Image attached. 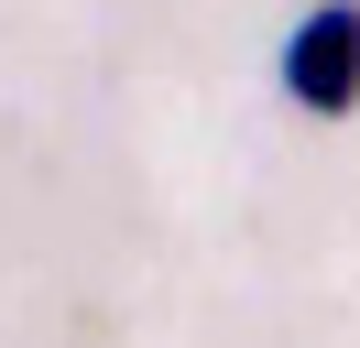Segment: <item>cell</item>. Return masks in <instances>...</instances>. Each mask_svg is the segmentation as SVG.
Here are the masks:
<instances>
[{"label":"cell","instance_id":"6da1fadb","mask_svg":"<svg viewBox=\"0 0 360 348\" xmlns=\"http://www.w3.org/2000/svg\"><path fill=\"white\" fill-rule=\"evenodd\" d=\"M284 98L316 120H349L360 109V0H316L284 44Z\"/></svg>","mask_w":360,"mask_h":348}]
</instances>
